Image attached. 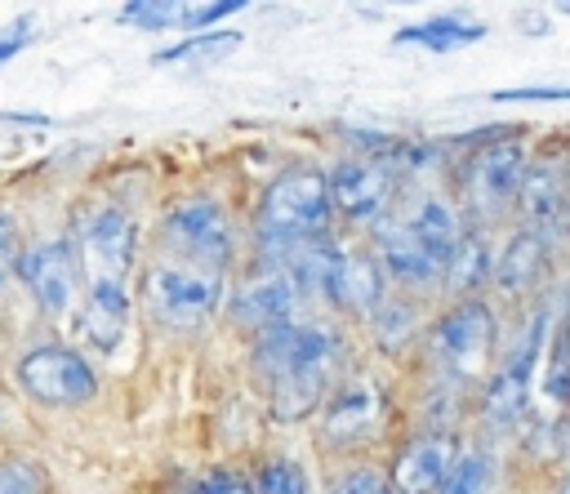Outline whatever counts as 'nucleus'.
I'll return each instance as SVG.
<instances>
[{
    "label": "nucleus",
    "mask_w": 570,
    "mask_h": 494,
    "mask_svg": "<svg viewBox=\"0 0 570 494\" xmlns=\"http://www.w3.org/2000/svg\"><path fill=\"white\" fill-rule=\"evenodd\" d=\"M254 365L272 387V418L298 423L307 418L338 383L343 369V338L330 325H272L254 343Z\"/></svg>",
    "instance_id": "obj_1"
},
{
    "label": "nucleus",
    "mask_w": 570,
    "mask_h": 494,
    "mask_svg": "<svg viewBox=\"0 0 570 494\" xmlns=\"http://www.w3.org/2000/svg\"><path fill=\"white\" fill-rule=\"evenodd\" d=\"M330 191H325V174L321 169H285L276 174L254 209V236L258 249L281 263L294 249L321 240L330 231Z\"/></svg>",
    "instance_id": "obj_2"
},
{
    "label": "nucleus",
    "mask_w": 570,
    "mask_h": 494,
    "mask_svg": "<svg viewBox=\"0 0 570 494\" xmlns=\"http://www.w3.org/2000/svg\"><path fill=\"white\" fill-rule=\"evenodd\" d=\"M71 258L85 289H129V271L138 258V223L116 200H94L71 223Z\"/></svg>",
    "instance_id": "obj_3"
},
{
    "label": "nucleus",
    "mask_w": 570,
    "mask_h": 494,
    "mask_svg": "<svg viewBox=\"0 0 570 494\" xmlns=\"http://www.w3.org/2000/svg\"><path fill=\"white\" fill-rule=\"evenodd\" d=\"M423 352L450 387H476L494 365V312L481 298H459L423 329Z\"/></svg>",
    "instance_id": "obj_4"
},
{
    "label": "nucleus",
    "mask_w": 570,
    "mask_h": 494,
    "mask_svg": "<svg viewBox=\"0 0 570 494\" xmlns=\"http://www.w3.org/2000/svg\"><path fill=\"white\" fill-rule=\"evenodd\" d=\"M227 294L223 267H200L183 258H151L142 267V307L165 329H200Z\"/></svg>",
    "instance_id": "obj_5"
},
{
    "label": "nucleus",
    "mask_w": 570,
    "mask_h": 494,
    "mask_svg": "<svg viewBox=\"0 0 570 494\" xmlns=\"http://www.w3.org/2000/svg\"><path fill=\"white\" fill-rule=\"evenodd\" d=\"M525 142L517 134H503V138H485L481 147H472L459 165V200H463V214L472 218V227H494L512 205H517V191H521V178H525Z\"/></svg>",
    "instance_id": "obj_6"
},
{
    "label": "nucleus",
    "mask_w": 570,
    "mask_h": 494,
    "mask_svg": "<svg viewBox=\"0 0 570 494\" xmlns=\"http://www.w3.org/2000/svg\"><path fill=\"white\" fill-rule=\"evenodd\" d=\"M232 245H236V231H232L227 205L218 196H183L160 218V254L165 258L227 271Z\"/></svg>",
    "instance_id": "obj_7"
},
{
    "label": "nucleus",
    "mask_w": 570,
    "mask_h": 494,
    "mask_svg": "<svg viewBox=\"0 0 570 494\" xmlns=\"http://www.w3.org/2000/svg\"><path fill=\"white\" fill-rule=\"evenodd\" d=\"M13 383L22 387V396H31L36 405H49V409H76V405L94 401V392H98L94 365L85 360L80 347H67V343L27 347L13 365Z\"/></svg>",
    "instance_id": "obj_8"
},
{
    "label": "nucleus",
    "mask_w": 570,
    "mask_h": 494,
    "mask_svg": "<svg viewBox=\"0 0 570 494\" xmlns=\"http://www.w3.org/2000/svg\"><path fill=\"white\" fill-rule=\"evenodd\" d=\"M383 423H387V392H383V383L374 378V374H347L334 392H330V401H325V409H321V445L325 449H361V445H370L379 432H383Z\"/></svg>",
    "instance_id": "obj_9"
},
{
    "label": "nucleus",
    "mask_w": 570,
    "mask_h": 494,
    "mask_svg": "<svg viewBox=\"0 0 570 494\" xmlns=\"http://www.w3.org/2000/svg\"><path fill=\"white\" fill-rule=\"evenodd\" d=\"M548 320H552V312L543 307V312L530 320L525 338L503 356V365H499V369L490 374V383H485V405H481V414H485V423H490L494 432L517 427L521 414H525V405H530V383H534V369H539V352H543Z\"/></svg>",
    "instance_id": "obj_10"
},
{
    "label": "nucleus",
    "mask_w": 570,
    "mask_h": 494,
    "mask_svg": "<svg viewBox=\"0 0 570 494\" xmlns=\"http://www.w3.org/2000/svg\"><path fill=\"white\" fill-rule=\"evenodd\" d=\"M387 294V280L379 271V263L370 258V249L343 245L334 236H325V254H321V298L347 316H370Z\"/></svg>",
    "instance_id": "obj_11"
},
{
    "label": "nucleus",
    "mask_w": 570,
    "mask_h": 494,
    "mask_svg": "<svg viewBox=\"0 0 570 494\" xmlns=\"http://www.w3.org/2000/svg\"><path fill=\"white\" fill-rule=\"evenodd\" d=\"M330 209H338L347 223H379L392 209L396 196V169L374 156H347L325 174Z\"/></svg>",
    "instance_id": "obj_12"
},
{
    "label": "nucleus",
    "mask_w": 570,
    "mask_h": 494,
    "mask_svg": "<svg viewBox=\"0 0 570 494\" xmlns=\"http://www.w3.org/2000/svg\"><path fill=\"white\" fill-rule=\"evenodd\" d=\"M18 276L27 285V294H31V303L40 307V316L62 320V316H71L80 307V271H76L67 236H49V240L22 249Z\"/></svg>",
    "instance_id": "obj_13"
},
{
    "label": "nucleus",
    "mask_w": 570,
    "mask_h": 494,
    "mask_svg": "<svg viewBox=\"0 0 570 494\" xmlns=\"http://www.w3.org/2000/svg\"><path fill=\"white\" fill-rule=\"evenodd\" d=\"M370 258L379 263V271H383V280H392V285H401V289H414V294H423V289H432V285H441V263L432 258V249L401 223V214L396 209H387L379 223H370Z\"/></svg>",
    "instance_id": "obj_14"
},
{
    "label": "nucleus",
    "mask_w": 570,
    "mask_h": 494,
    "mask_svg": "<svg viewBox=\"0 0 570 494\" xmlns=\"http://www.w3.org/2000/svg\"><path fill=\"white\" fill-rule=\"evenodd\" d=\"M298 298H303V294H298L289 267H285V263H272V267L254 271L249 280H240V289L232 294L227 307H232V320H236V325L263 334V329H272V325L294 320Z\"/></svg>",
    "instance_id": "obj_15"
},
{
    "label": "nucleus",
    "mask_w": 570,
    "mask_h": 494,
    "mask_svg": "<svg viewBox=\"0 0 570 494\" xmlns=\"http://www.w3.org/2000/svg\"><path fill=\"white\" fill-rule=\"evenodd\" d=\"M454 432L445 427H428L419 436H410L396 458H392V490L387 494H436V485L445 481L450 463H454Z\"/></svg>",
    "instance_id": "obj_16"
},
{
    "label": "nucleus",
    "mask_w": 570,
    "mask_h": 494,
    "mask_svg": "<svg viewBox=\"0 0 570 494\" xmlns=\"http://www.w3.org/2000/svg\"><path fill=\"white\" fill-rule=\"evenodd\" d=\"M517 209H521V227L543 236V240H557L561 236V209H566V174H561V160L557 156H534L525 165V178H521V191H517Z\"/></svg>",
    "instance_id": "obj_17"
},
{
    "label": "nucleus",
    "mask_w": 570,
    "mask_h": 494,
    "mask_svg": "<svg viewBox=\"0 0 570 494\" xmlns=\"http://www.w3.org/2000/svg\"><path fill=\"white\" fill-rule=\"evenodd\" d=\"M396 214H401V223L432 249V258L445 267L450 254H454V245H459V231H463L459 209H454L445 196H436V191H419V196H410Z\"/></svg>",
    "instance_id": "obj_18"
},
{
    "label": "nucleus",
    "mask_w": 570,
    "mask_h": 494,
    "mask_svg": "<svg viewBox=\"0 0 570 494\" xmlns=\"http://www.w3.org/2000/svg\"><path fill=\"white\" fill-rule=\"evenodd\" d=\"M129 325V289H85V303L76 307V329L89 347L116 352Z\"/></svg>",
    "instance_id": "obj_19"
},
{
    "label": "nucleus",
    "mask_w": 570,
    "mask_h": 494,
    "mask_svg": "<svg viewBox=\"0 0 570 494\" xmlns=\"http://www.w3.org/2000/svg\"><path fill=\"white\" fill-rule=\"evenodd\" d=\"M548 249H552V240H543V236H534V231H517V236H508V245L494 254V271H490V280H499L508 294H525V289H534V280L543 276V267H548Z\"/></svg>",
    "instance_id": "obj_20"
},
{
    "label": "nucleus",
    "mask_w": 570,
    "mask_h": 494,
    "mask_svg": "<svg viewBox=\"0 0 570 494\" xmlns=\"http://www.w3.org/2000/svg\"><path fill=\"white\" fill-rule=\"evenodd\" d=\"M490 271H494V240L481 227H463L459 231V245H454V254H450V263L441 271V280L459 298H472L490 280Z\"/></svg>",
    "instance_id": "obj_21"
},
{
    "label": "nucleus",
    "mask_w": 570,
    "mask_h": 494,
    "mask_svg": "<svg viewBox=\"0 0 570 494\" xmlns=\"http://www.w3.org/2000/svg\"><path fill=\"white\" fill-rule=\"evenodd\" d=\"M481 36H485V22H472V18H423V22L401 27L392 40L396 45H423L428 53H450V49L476 45Z\"/></svg>",
    "instance_id": "obj_22"
},
{
    "label": "nucleus",
    "mask_w": 570,
    "mask_h": 494,
    "mask_svg": "<svg viewBox=\"0 0 570 494\" xmlns=\"http://www.w3.org/2000/svg\"><path fill=\"white\" fill-rule=\"evenodd\" d=\"M370 320V329H374V343L383 347V352H401L410 338H419V329H423V316L414 312V303L410 298H392V294H383V303L365 316Z\"/></svg>",
    "instance_id": "obj_23"
},
{
    "label": "nucleus",
    "mask_w": 570,
    "mask_h": 494,
    "mask_svg": "<svg viewBox=\"0 0 570 494\" xmlns=\"http://www.w3.org/2000/svg\"><path fill=\"white\" fill-rule=\"evenodd\" d=\"M436 494H494V458L485 449H463L454 454L445 481L436 485Z\"/></svg>",
    "instance_id": "obj_24"
},
{
    "label": "nucleus",
    "mask_w": 570,
    "mask_h": 494,
    "mask_svg": "<svg viewBox=\"0 0 570 494\" xmlns=\"http://www.w3.org/2000/svg\"><path fill=\"white\" fill-rule=\"evenodd\" d=\"M0 494H53L49 467L31 454H9L0 458Z\"/></svg>",
    "instance_id": "obj_25"
},
{
    "label": "nucleus",
    "mask_w": 570,
    "mask_h": 494,
    "mask_svg": "<svg viewBox=\"0 0 570 494\" xmlns=\"http://www.w3.org/2000/svg\"><path fill=\"white\" fill-rule=\"evenodd\" d=\"M236 45H240L236 31H205V36H191V40H178V45L160 49L151 62L169 67V62H191V58H223V53H232Z\"/></svg>",
    "instance_id": "obj_26"
},
{
    "label": "nucleus",
    "mask_w": 570,
    "mask_h": 494,
    "mask_svg": "<svg viewBox=\"0 0 570 494\" xmlns=\"http://www.w3.org/2000/svg\"><path fill=\"white\" fill-rule=\"evenodd\" d=\"M254 494H307V476L294 458H263L249 476Z\"/></svg>",
    "instance_id": "obj_27"
},
{
    "label": "nucleus",
    "mask_w": 570,
    "mask_h": 494,
    "mask_svg": "<svg viewBox=\"0 0 570 494\" xmlns=\"http://www.w3.org/2000/svg\"><path fill=\"white\" fill-rule=\"evenodd\" d=\"M120 22H129V27H147V31L178 27V22H183V4H174V0H134V4L120 9Z\"/></svg>",
    "instance_id": "obj_28"
},
{
    "label": "nucleus",
    "mask_w": 570,
    "mask_h": 494,
    "mask_svg": "<svg viewBox=\"0 0 570 494\" xmlns=\"http://www.w3.org/2000/svg\"><path fill=\"white\" fill-rule=\"evenodd\" d=\"M18 263H22V231L9 214H0V289L18 276Z\"/></svg>",
    "instance_id": "obj_29"
},
{
    "label": "nucleus",
    "mask_w": 570,
    "mask_h": 494,
    "mask_svg": "<svg viewBox=\"0 0 570 494\" xmlns=\"http://www.w3.org/2000/svg\"><path fill=\"white\" fill-rule=\"evenodd\" d=\"M330 494H387V476L379 467H347L330 485Z\"/></svg>",
    "instance_id": "obj_30"
},
{
    "label": "nucleus",
    "mask_w": 570,
    "mask_h": 494,
    "mask_svg": "<svg viewBox=\"0 0 570 494\" xmlns=\"http://www.w3.org/2000/svg\"><path fill=\"white\" fill-rule=\"evenodd\" d=\"M187 494H254V490H249V476H245V472L214 467V472H209V476H200Z\"/></svg>",
    "instance_id": "obj_31"
},
{
    "label": "nucleus",
    "mask_w": 570,
    "mask_h": 494,
    "mask_svg": "<svg viewBox=\"0 0 570 494\" xmlns=\"http://www.w3.org/2000/svg\"><path fill=\"white\" fill-rule=\"evenodd\" d=\"M31 40H36V22H31V18H13V22H4V27H0V67H4L9 58H18Z\"/></svg>",
    "instance_id": "obj_32"
},
{
    "label": "nucleus",
    "mask_w": 570,
    "mask_h": 494,
    "mask_svg": "<svg viewBox=\"0 0 570 494\" xmlns=\"http://www.w3.org/2000/svg\"><path fill=\"white\" fill-rule=\"evenodd\" d=\"M245 4L240 0H214V4H183V27H205V22H218L227 13H240Z\"/></svg>",
    "instance_id": "obj_33"
},
{
    "label": "nucleus",
    "mask_w": 570,
    "mask_h": 494,
    "mask_svg": "<svg viewBox=\"0 0 570 494\" xmlns=\"http://www.w3.org/2000/svg\"><path fill=\"white\" fill-rule=\"evenodd\" d=\"M494 102H517V98H543V102H561L566 98V89L561 85H552V89H499V93H490Z\"/></svg>",
    "instance_id": "obj_34"
}]
</instances>
